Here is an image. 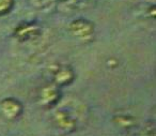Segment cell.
<instances>
[{"label":"cell","instance_id":"cell-2","mask_svg":"<svg viewBox=\"0 0 156 136\" xmlns=\"http://www.w3.org/2000/svg\"><path fill=\"white\" fill-rule=\"evenodd\" d=\"M34 5H37V3H40V6H42V5H44V3H46L47 2V0H31Z\"/></svg>","mask_w":156,"mask_h":136},{"label":"cell","instance_id":"cell-1","mask_svg":"<svg viewBox=\"0 0 156 136\" xmlns=\"http://www.w3.org/2000/svg\"><path fill=\"white\" fill-rule=\"evenodd\" d=\"M13 6V0H0V15L10 11Z\"/></svg>","mask_w":156,"mask_h":136}]
</instances>
